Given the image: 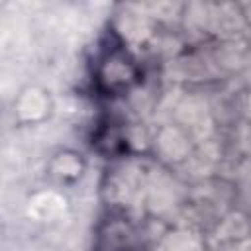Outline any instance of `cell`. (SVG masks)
<instances>
[{"mask_svg":"<svg viewBox=\"0 0 251 251\" xmlns=\"http://www.w3.org/2000/svg\"><path fill=\"white\" fill-rule=\"evenodd\" d=\"M55 112V102L49 88L27 84L14 100V118L20 126H39Z\"/></svg>","mask_w":251,"mask_h":251,"instance_id":"1","label":"cell"},{"mask_svg":"<svg viewBox=\"0 0 251 251\" xmlns=\"http://www.w3.org/2000/svg\"><path fill=\"white\" fill-rule=\"evenodd\" d=\"M86 171V161L82 157V153L75 151V149H59L51 155V159L47 161L45 173L51 180L63 184V186H73L76 184Z\"/></svg>","mask_w":251,"mask_h":251,"instance_id":"2","label":"cell"}]
</instances>
